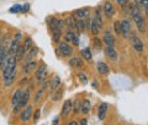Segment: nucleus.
<instances>
[{"instance_id":"obj_1","label":"nucleus","mask_w":148,"mask_h":125,"mask_svg":"<svg viewBox=\"0 0 148 125\" xmlns=\"http://www.w3.org/2000/svg\"><path fill=\"white\" fill-rule=\"evenodd\" d=\"M16 63H17V60L14 55H11V57L8 55V57L3 60V63L0 64V68H1V70H3V77H6L8 75H10V74L15 70Z\"/></svg>"},{"instance_id":"obj_2","label":"nucleus","mask_w":148,"mask_h":125,"mask_svg":"<svg viewBox=\"0 0 148 125\" xmlns=\"http://www.w3.org/2000/svg\"><path fill=\"white\" fill-rule=\"evenodd\" d=\"M29 101H30V91L27 90V91H25V92H22V96H21V98H20V102H18V104L16 105V107H14L12 112L15 113V114L20 113V109L24 108L25 105L29 103Z\"/></svg>"},{"instance_id":"obj_3","label":"nucleus","mask_w":148,"mask_h":125,"mask_svg":"<svg viewBox=\"0 0 148 125\" xmlns=\"http://www.w3.org/2000/svg\"><path fill=\"white\" fill-rule=\"evenodd\" d=\"M66 42L67 43H73L74 45H79V34L72 30H68L66 33Z\"/></svg>"},{"instance_id":"obj_4","label":"nucleus","mask_w":148,"mask_h":125,"mask_svg":"<svg viewBox=\"0 0 148 125\" xmlns=\"http://www.w3.org/2000/svg\"><path fill=\"white\" fill-rule=\"evenodd\" d=\"M58 52L61 53L63 57H71L73 54V49L67 42H61L58 45Z\"/></svg>"},{"instance_id":"obj_5","label":"nucleus","mask_w":148,"mask_h":125,"mask_svg":"<svg viewBox=\"0 0 148 125\" xmlns=\"http://www.w3.org/2000/svg\"><path fill=\"white\" fill-rule=\"evenodd\" d=\"M20 39H21V33H17L16 37H15V39L11 42L10 48L8 49V55H9V57H11V55H15L16 50L18 48V45H20Z\"/></svg>"},{"instance_id":"obj_6","label":"nucleus","mask_w":148,"mask_h":125,"mask_svg":"<svg viewBox=\"0 0 148 125\" xmlns=\"http://www.w3.org/2000/svg\"><path fill=\"white\" fill-rule=\"evenodd\" d=\"M120 24H121V34L125 38H128L131 36V24H130V21L122 20V21H120Z\"/></svg>"},{"instance_id":"obj_7","label":"nucleus","mask_w":148,"mask_h":125,"mask_svg":"<svg viewBox=\"0 0 148 125\" xmlns=\"http://www.w3.org/2000/svg\"><path fill=\"white\" fill-rule=\"evenodd\" d=\"M46 76H47V66H46L45 64H41L40 68L36 70V78L40 82H42L46 78Z\"/></svg>"},{"instance_id":"obj_8","label":"nucleus","mask_w":148,"mask_h":125,"mask_svg":"<svg viewBox=\"0 0 148 125\" xmlns=\"http://www.w3.org/2000/svg\"><path fill=\"white\" fill-rule=\"evenodd\" d=\"M132 36V45H133V48H135L137 52H143L145 50V43L142 42V39L141 38H138L137 36H133V34H131Z\"/></svg>"},{"instance_id":"obj_9","label":"nucleus","mask_w":148,"mask_h":125,"mask_svg":"<svg viewBox=\"0 0 148 125\" xmlns=\"http://www.w3.org/2000/svg\"><path fill=\"white\" fill-rule=\"evenodd\" d=\"M89 15V7H82V9H78V10L74 11V17L79 18V20H85Z\"/></svg>"},{"instance_id":"obj_10","label":"nucleus","mask_w":148,"mask_h":125,"mask_svg":"<svg viewBox=\"0 0 148 125\" xmlns=\"http://www.w3.org/2000/svg\"><path fill=\"white\" fill-rule=\"evenodd\" d=\"M104 14H105V16L108 18H111L115 15V7L110 1H106L104 4Z\"/></svg>"},{"instance_id":"obj_11","label":"nucleus","mask_w":148,"mask_h":125,"mask_svg":"<svg viewBox=\"0 0 148 125\" xmlns=\"http://www.w3.org/2000/svg\"><path fill=\"white\" fill-rule=\"evenodd\" d=\"M105 55H106V57H108L110 60H112V61H116L117 58H119L116 49H115L114 47H106V48H105Z\"/></svg>"},{"instance_id":"obj_12","label":"nucleus","mask_w":148,"mask_h":125,"mask_svg":"<svg viewBox=\"0 0 148 125\" xmlns=\"http://www.w3.org/2000/svg\"><path fill=\"white\" fill-rule=\"evenodd\" d=\"M104 43L106 47H115V38L110 31H106L104 34Z\"/></svg>"},{"instance_id":"obj_13","label":"nucleus","mask_w":148,"mask_h":125,"mask_svg":"<svg viewBox=\"0 0 148 125\" xmlns=\"http://www.w3.org/2000/svg\"><path fill=\"white\" fill-rule=\"evenodd\" d=\"M16 75H17V71H16V69L14 70L10 75H8L6 77H4V85H5L6 87H9V86H11L14 82H15V80H16Z\"/></svg>"},{"instance_id":"obj_14","label":"nucleus","mask_w":148,"mask_h":125,"mask_svg":"<svg viewBox=\"0 0 148 125\" xmlns=\"http://www.w3.org/2000/svg\"><path fill=\"white\" fill-rule=\"evenodd\" d=\"M37 52H38V49H37L36 47H31V49L25 54V57H24L25 58V64L31 61V60H34L35 57L37 55Z\"/></svg>"},{"instance_id":"obj_15","label":"nucleus","mask_w":148,"mask_h":125,"mask_svg":"<svg viewBox=\"0 0 148 125\" xmlns=\"http://www.w3.org/2000/svg\"><path fill=\"white\" fill-rule=\"evenodd\" d=\"M92 21H94L95 24H96V26L99 27V30H101V28H103L104 24H103V17H101L100 7H98V9H96V11H95V16H94V18H92Z\"/></svg>"},{"instance_id":"obj_16","label":"nucleus","mask_w":148,"mask_h":125,"mask_svg":"<svg viewBox=\"0 0 148 125\" xmlns=\"http://www.w3.org/2000/svg\"><path fill=\"white\" fill-rule=\"evenodd\" d=\"M96 69H98V72L101 74V75H108L110 72V69L108 66V64L104 61H99L98 65H96Z\"/></svg>"},{"instance_id":"obj_17","label":"nucleus","mask_w":148,"mask_h":125,"mask_svg":"<svg viewBox=\"0 0 148 125\" xmlns=\"http://www.w3.org/2000/svg\"><path fill=\"white\" fill-rule=\"evenodd\" d=\"M72 112V101H66L63 104V108H62V117L63 118H67L69 113Z\"/></svg>"},{"instance_id":"obj_18","label":"nucleus","mask_w":148,"mask_h":125,"mask_svg":"<svg viewBox=\"0 0 148 125\" xmlns=\"http://www.w3.org/2000/svg\"><path fill=\"white\" fill-rule=\"evenodd\" d=\"M31 114H32V107L31 105H27V107L22 110V113L20 115V119L22 120V122H27V120L30 119Z\"/></svg>"},{"instance_id":"obj_19","label":"nucleus","mask_w":148,"mask_h":125,"mask_svg":"<svg viewBox=\"0 0 148 125\" xmlns=\"http://www.w3.org/2000/svg\"><path fill=\"white\" fill-rule=\"evenodd\" d=\"M108 103H101L99 105V109H98V117L100 120H104V118L106 117V112H108Z\"/></svg>"},{"instance_id":"obj_20","label":"nucleus","mask_w":148,"mask_h":125,"mask_svg":"<svg viewBox=\"0 0 148 125\" xmlns=\"http://www.w3.org/2000/svg\"><path fill=\"white\" fill-rule=\"evenodd\" d=\"M36 66H37V61L34 59V60H31V61L25 64L24 68H22V71H24V72H31V71L35 70Z\"/></svg>"},{"instance_id":"obj_21","label":"nucleus","mask_w":148,"mask_h":125,"mask_svg":"<svg viewBox=\"0 0 148 125\" xmlns=\"http://www.w3.org/2000/svg\"><path fill=\"white\" fill-rule=\"evenodd\" d=\"M90 108H91V104H90V101H83L80 102V113L83 114H88L90 112Z\"/></svg>"},{"instance_id":"obj_22","label":"nucleus","mask_w":148,"mask_h":125,"mask_svg":"<svg viewBox=\"0 0 148 125\" xmlns=\"http://www.w3.org/2000/svg\"><path fill=\"white\" fill-rule=\"evenodd\" d=\"M69 64H71V66H74V68H82L83 65H84V60H83L82 58L74 57V58H72L71 60H69Z\"/></svg>"},{"instance_id":"obj_23","label":"nucleus","mask_w":148,"mask_h":125,"mask_svg":"<svg viewBox=\"0 0 148 125\" xmlns=\"http://www.w3.org/2000/svg\"><path fill=\"white\" fill-rule=\"evenodd\" d=\"M21 96H22V91H21V90H17V91L15 92V95L12 96V99H11L12 107H16V105L18 104V102H20Z\"/></svg>"},{"instance_id":"obj_24","label":"nucleus","mask_w":148,"mask_h":125,"mask_svg":"<svg viewBox=\"0 0 148 125\" xmlns=\"http://www.w3.org/2000/svg\"><path fill=\"white\" fill-rule=\"evenodd\" d=\"M80 54H82V58L84 59V60H86V61H89V60H91V58H92L91 50H90L89 48H84V49H82Z\"/></svg>"},{"instance_id":"obj_25","label":"nucleus","mask_w":148,"mask_h":125,"mask_svg":"<svg viewBox=\"0 0 148 125\" xmlns=\"http://www.w3.org/2000/svg\"><path fill=\"white\" fill-rule=\"evenodd\" d=\"M25 54H26V52H25L24 45H18V48H17V50H16V53H15L14 57L16 58V60H21L22 58L25 57Z\"/></svg>"},{"instance_id":"obj_26","label":"nucleus","mask_w":148,"mask_h":125,"mask_svg":"<svg viewBox=\"0 0 148 125\" xmlns=\"http://www.w3.org/2000/svg\"><path fill=\"white\" fill-rule=\"evenodd\" d=\"M66 24L68 25L69 28H75V25H77V20H75V17H74L73 15L72 16H69L67 20H66Z\"/></svg>"},{"instance_id":"obj_27","label":"nucleus","mask_w":148,"mask_h":125,"mask_svg":"<svg viewBox=\"0 0 148 125\" xmlns=\"http://www.w3.org/2000/svg\"><path fill=\"white\" fill-rule=\"evenodd\" d=\"M85 27H86L85 20H79V21H77V25H75V30H77V31L83 32V31L85 30Z\"/></svg>"},{"instance_id":"obj_28","label":"nucleus","mask_w":148,"mask_h":125,"mask_svg":"<svg viewBox=\"0 0 148 125\" xmlns=\"http://www.w3.org/2000/svg\"><path fill=\"white\" fill-rule=\"evenodd\" d=\"M59 85H61V78H59L58 76H56L53 80H52V82H51V90H52V91L57 90V87Z\"/></svg>"},{"instance_id":"obj_29","label":"nucleus","mask_w":148,"mask_h":125,"mask_svg":"<svg viewBox=\"0 0 148 125\" xmlns=\"http://www.w3.org/2000/svg\"><path fill=\"white\" fill-rule=\"evenodd\" d=\"M62 93H63V89H62V87H59L58 90H54V93L52 96V99L53 101H59V99H61V97H62Z\"/></svg>"},{"instance_id":"obj_30","label":"nucleus","mask_w":148,"mask_h":125,"mask_svg":"<svg viewBox=\"0 0 148 125\" xmlns=\"http://www.w3.org/2000/svg\"><path fill=\"white\" fill-rule=\"evenodd\" d=\"M99 27L98 26H96V24H95V22L94 21H92V18H91V24H90V32H91V33L92 34H94V36H98L99 34Z\"/></svg>"},{"instance_id":"obj_31","label":"nucleus","mask_w":148,"mask_h":125,"mask_svg":"<svg viewBox=\"0 0 148 125\" xmlns=\"http://www.w3.org/2000/svg\"><path fill=\"white\" fill-rule=\"evenodd\" d=\"M24 45V48H25V52L27 53L29 50L31 49V47H32V39H31V37H27V38L25 39V43L22 44Z\"/></svg>"},{"instance_id":"obj_32","label":"nucleus","mask_w":148,"mask_h":125,"mask_svg":"<svg viewBox=\"0 0 148 125\" xmlns=\"http://www.w3.org/2000/svg\"><path fill=\"white\" fill-rule=\"evenodd\" d=\"M72 110L74 113H80V101H75L74 104L72 103Z\"/></svg>"},{"instance_id":"obj_33","label":"nucleus","mask_w":148,"mask_h":125,"mask_svg":"<svg viewBox=\"0 0 148 125\" xmlns=\"http://www.w3.org/2000/svg\"><path fill=\"white\" fill-rule=\"evenodd\" d=\"M114 28H115V33L117 36H121V24H120V21H116L114 24Z\"/></svg>"},{"instance_id":"obj_34","label":"nucleus","mask_w":148,"mask_h":125,"mask_svg":"<svg viewBox=\"0 0 148 125\" xmlns=\"http://www.w3.org/2000/svg\"><path fill=\"white\" fill-rule=\"evenodd\" d=\"M8 57V52L5 50L4 47H0V64L3 63V60Z\"/></svg>"},{"instance_id":"obj_35","label":"nucleus","mask_w":148,"mask_h":125,"mask_svg":"<svg viewBox=\"0 0 148 125\" xmlns=\"http://www.w3.org/2000/svg\"><path fill=\"white\" fill-rule=\"evenodd\" d=\"M10 11L11 14H18V12H21V5L20 4H16V5H14L12 7H10Z\"/></svg>"},{"instance_id":"obj_36","label":"nucleus","mask_w":148,"mask_h":125,"mask_svg":"<svg viewBox=\"0 0 148 125\" xmlns=\"http://www.w3.org/2000/svg\"><path fill=\"white\" fill-rule=\"evenodd\" d=\"M140 9H143V11H145V14L148 12V0H142L141 3V7Z\"/></svg>"},{"instance_id":"obj_37","label":"nucleus","mask_w":148,"mask_h":125,"mask_svg":"<svg viewBox=\"0 0 148 125\" xmlns=\"http://www.w3.org/2000/svg\"><path fill=\"white\" fill-rule=\"evenodd\" d=\"M78 77H79V80H80L83 83H86V82H88V77H86L83 72H78Z\"/></svg>"},{"instance_id":"obj_38","label":"nucleus","mask_w":148,"mask_h":125,"mask_svg":"<svg viewBox=\"0 0 148 125\" xmlns=\"http://www.w3.org/2000/svg\"><path fill=\"white\" fill-rule=\"evenodd\" d=\"M45 89H46V86L42 87V89H41L38 92H37V95H36V97H35V102H37V101L41 98V96H42V95H43V92H45Z\"/></svg>"},{"instance_id":"obj_39","label":"nucleus","mask_w":148,"mask_h":125,"mask_svg":"<svg viewBox=\"0 0 148 125\" xmlns=\"http://www.w3.org/2000/svg\"><path fill=\"white\" fill-rule=\"evenodd\" d=\"M92 44H94L96 48H101V47H103V44H101V41L99 38H94V39H92Z\"/></svg>"},{"instance_id":"obj_40","label":"nucleus","mask_w":148,"mask_h":125,"mask_svg":"<svg viewBox=\"0 0 148 125\" xmlns=\"http://www.w3.org/2000/svg\"><path fill=\"white\" fill-rule=\"evenodd\" d=\"M29 10H30V5H29V4H26V5L21 6V11H22V12H27Z\"/></svg>"},{"instance_id":"obj_41","label":"nucleus","mask_w":148,"mask_h":125,"mask_svg":"<svg viewBox=\"0 0 148 125\" xmlns=\"http://www.w3.org/2000/svg\"><path fill=\"white\" fill-rule=\"evenodd\" d=\"M40 115H41V110H36V114L34 115V120L37 122V120L40 119Z\"/></svg>"},{"instance_id":"obj_42","label":"nucleus","mask_w":148,"mask_h":125,"mask_svg":"<svg viewBox=\"0 0 148 125\" xmlns=\"http://www.w3.org/2000/svg\"><path fill=\"white\" fill-rule=\"evenodd\" d=\"M141 3H142V0H133V4H135L138 9L141 7Z\"/></svg>"},{"instance_id":"obj_43","label":"nucleus","mask_w":148,"mask_h":125,"mask_svg":"<svg viewBox=\"0 0 148 125\" xmlns=\"http://www.w3.org/2000/svg\"><path fill=\"white\" fill-rule=\"evenodd\" d=\"M126 1H127V0H117V3H119V4H120V5H121V6L126 5Z\"/></svg>"},{"instance_id":"obj_44","label":"nucleus","mask_w":148,"mask_h":125,"mask_svg":"<svg viewBox=\"0 0 148 125\" xmlns=\"http://www.w3.org/2000/svg\"><path fill=\"white\" fill-rule=\"evenodd\" d=\"M80 125H88V120L83 118V119L80 120Z\"/></svg>"},{"instance_id":"obj_45","label":"nucleus","mask_w":148,"mask_h":125,"mask_svg":"<svg viewBox=\"0 0 148 125\" xmlns=\"http://www.w3.org/2000/svg\"><path fill=\"white\" fill-rule=\"evenodd\" d=\"M68 125H78V122H75V120H72V122H69Z\"/></svg>"},{"instance_id":"obj_46","label":"nucleus","mask_w":148,"mask_h":125,"mask_svg":"<svg viewBox=\"0 0 148 125\" xmlns=\"http://www.w3.org/2000/svg\"><path fill=\"white\" fill-rule=\"evenodd\" d=\"M58 122H59V119L57 118V119H56V120H54V123H53V125H57V124H58Z\"/></svg>"},{"instance_id":"obj_47","label":"nucleus","mask_w":148,"mask_h":125,"mask_svg":"<svg viewBox=\"0 0 148 125\" xmlns=\"http://www.w3.org/2000/svg\"><path fill=\"white\" fill-rule=\"evenodd\" d=\"M0 31H1V30H0Z\"/></svg>"}]
</instances>
